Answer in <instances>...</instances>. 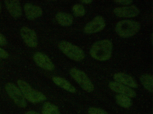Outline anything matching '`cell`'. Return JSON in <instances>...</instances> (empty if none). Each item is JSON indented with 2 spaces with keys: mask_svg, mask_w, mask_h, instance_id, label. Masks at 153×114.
Segmentation results:
<instances>
[{
  "mask_svg": "<svg viewBox=\"0 0 153 114\" xmlns=\"http://www.w3.org/2000/svg\"><path fill=\"white\" fill-rule=\"evenodd\" d=\"M82 2L85 4H89L91 3L92 1L91 0H82L81 1Z\"/></svg>",
  "mask_w": 153,
  "mask_h": 114,
  "instance_id": "26",
  "label": "cell"
},
{
  "mask_svg": "<svg viewBox=\"0 0 153 114\" xmlns=\"http://www.w3.org/2000/svg\"><path fill=\"white\" fill-rule=\"evenodd\" d=\"M114 1L116 3L124 5H127L130 4L132 1L131 0H115Z\"/></svg>",
  "mask_w": 153,
  "mask_h": 114,
  "instance_id": "24",
  "label": "cell"
},
{
  "mask_svg": "<svg viewBox=\"0 0 153 114\" xmlns=\"http://www.w3.org/2000/svg\"><path fill=\"white\" fill-rule=\"evenodd\" d=\"M6 90L10 97L18 106L25 107L27 103L20 90L11 83H7L5 86Z\"/></svg>",
  "mask_w": 153,
  "mask_h": 114,
  "instance_id": "6",
  "label": "cell"
},
{
  "mask_svg": "<svg viewBox=\"0 0 153 114\" xmlns=\"http://www.w3.org/2000/svg\"><path fill=\"white\" fill-rule=\"evenodd\" d=\"M17 82L25 98L30 102L36 103L44 101L46 99L44 94L33 88L25 81L19 80Z\"/></svg>",
  "mask_w": 153,
  "mask_h": 114,
  "instance_id": "2",
  "label": "cell"
},
{
  "mask_svg": "<svg viewBox=\"0 0 153 114\" xmlns=\"http://www.w3.org/2000/svg\"><path fill=\"white\" fill-rule=\"evenodd\" d=\"M109 88L119 94L133 98L136 96L135 92L129 87L116 81H111L108 83Z\"/></svg>",
  "mask_w": 153,
  "mask_h": 114,
  "instance_id": "10",
  "label": "cell"
},
{
  "mask_svg": "<svg viewBox=\"0 0 153 114\" xmlns=\"http://www.w3.org/2000/svg\"><path fill=\"white\" fill-rule=\"evenodd\" d=\"M25 114H40L37 112L34 111L30 110L27 112Z\"/></svg>",
  "mask_w": 153,
  "mask_h": 114,
  "instance_id": "25",
  "label": "cell"
},
{
  "mask_svg": "<svg viewBox=\"0 0 153 114\" xmlns=\"http://www.w3.org/2000/svg\"><path fill=\"white\" fill-rule=\"evenodd\" d=\"M88 114H108L104 110L97 107H91L88 110Z\"/></svg>",
  "mask_w": 153,
  "mask_h": 114,
  "instance_id": "21",
  "label": "cell"
},
{
  "mask_svg": "<svg viewBox=\"0 0 153 114\" xmlns=\"http://www.w3.org/2000/svg\"><path fill=\"white\" fill-rule=\"evenodd\" d=\"M114 12L120 17L131 18L138 15L140 11L136 6L131 5L116 8L114 10Z\"/></svg>",
  "mask_w": 153,
  "mask_h": 114,
  "instance_id": "11",
  "label": "cell"
},
{
  "mask_svg": "<svg viewBox=\"0 0 153 114\" xmlns=\"http://www.w3.org/2000/svg\"><path fill=\"white\" fill-rule=\"evenodd\" d=\"M25 15L27 19L33 20L40 17L42 14V9L39 6L29 3L24 6Z\"/></svg>",
  "mask_w": 153,
  "mask_h": 114,
  "instance_id": "12",
  "label": "cell"
},
{
  "mask_svg": "<svg viewBox=\"0 0 153 114\" xmlns=\"http://www.w3.org/2000/svg\"><path fill=\"white\" fill-rule=\"evenodd\" d=\"M113 78L116 82L131 88H136L138 85L135 80L131 76L125 73L118 72L115 73Z\"/></svg>",
  "mask_w": 153,
  "mask_h": 114,
  "instance_id": "13",
  "label": "cell"
},
{
  "mask_svg": "<svg viewBox=\"0 0 153 114\" xmlns=\"http://www.w3.org/2000/svg\"><path fill=\"white\" fill-rule=\"evenodd\" d=\"M6 39L4 36L0 33V45L4 46L7 44Z\"/></svg>",
  "mask_w": 153,
  "mask_h": 114,
  "instance_id": "23",
  "label": "cell"
},
{
  "mask_svg": "<svg viewBox=\"0 0 153 114\" xmlns=\"http://www.w3.org/2000/svg\"><path fill=\"white\" fill-rule=\"evenodd\" d=\"M53 81L57 86L71 93L76 91L75 88L68 81L59 76H54L52 78Z\"/></svg>",
  "mask_w": 153,
  "mask_h": 114,
  "instance_id": "15",
  "label": "cell"
},
{
  "mask_svg": "<svg viewBox=\"0 0 153 114\" xmlns=\"http://www.w3.org/2000/svg\"><path fill=\"white\" fill-rule=\"evenodd\" d=\"M140 28V26L138 22L132 20H123L117 23L115 30L120 37L128 38L135 35Z\"/></svg>",
  "mask_w": 153,
  "mask_h": 114,
  "instance_id": "3",
  "label": "cell"
},
{
  "mask_svg": "<svg viewBox=\"0 0 153 114\" xmlns=\"http://www.w3.org/2000/svg\"><path fill=\"white\" fill-rule=\"evenodd\" d=\"M72 11L74 15L76 16H82L85 13L84 7L80 4H75L73 7Z\"/></svg>",
  "mask_w": 153,
  "mask_h": 114,
  "instance_id": "20",
  "label": "cell"
},
{
  "mask_svg": "<svg viewBox=\"0 0 153 114\" xmlns=\"http://www.w3.org/2000/svg\"><path fill=\"white\" fill-rule=\"evenodd\" d=\"M42 114H60L59 110L57 106L50 102H46L43 105Z\"/></svg>",
  "mask_w": 153,
  "mask_h": 114,
  "instance_id": "19",
  "label": "cell"
},
{
  "mask_svg": "<svg viewBox=\"0 0 153 114\" xmlns=\"http://www.w3.org/2000/svg\"><path fill=\"white\" fill-rule=\"evenodd\" d=\"M112 50V44L111 41L104 39L94 43L90 49V53L91 56L95 60L105 61L111 57Z\"/></svg>",
  "mask_w": 153,
  "mask_h": 114,
  "instance_id": "1",
  "label": "cell"
},
{
  "mask_svg": "<svg viewBox=\"0 0 153 114\" xmlns=\"http://www.w3.org/2000/svg\"><path fill=\"white\" fill-rule=\"evenodd\" d=\"M70 73L72 78L85 91L91 92L93 91L94 86L86 74L75 68L71 69Z\"/></svg>",
  "mask_w": 153,
  "mask_h": 114,
  "instance_id": "5",
  "label": "cell"
},
{
  "mask_svg": "<svg viewBox=\"0 0 153 114\" xmlns=\"http://www.w3.org/2000/svg\"><path fill=\"white\" fill-rule=\"evenodd\" d=\"M56 18L58 23L64 26L71 25L73 20V17L71 15L63 12L57 13L56 15Z\"/></svg>",
  "mask_w": 153,
  "mask_h": 114,
  "instance_id": "16",
  "label": "cell"
},
{
  "mask_svg": "<svg viewBox=\"0 0 153 114\" xmlns=\"http://www.w3.org/2000/svg\"><path fill=\"white\" fill-rule=\"evenodd\" d=\"M33 59L36 64L41 68L51 71L54 68V64L46 55L40 52H37L33 56Z\"/></svg>",
  "mask_w": 153,
  "mask_h": 114,
  "instance_id": "9",
  "label": "cell"
},
{
  "mask_svg": "<svg viewBox=\"0 0 153 114\" xmlns=\"http://www.w3.org/2000/svg\"><path fill=\"white\" fill-rule=\"evenodd\" d=\"M105 26V22L104 18L102 16H98L86 25L84 31L88 34L94 33L101 31Z\"/></svg>",
  "mask_w": 153,
  "mask_h": 114,
  "instance_id": "8",
  "label": "cell"
},
{
  "mask_svg": "<svg viewBox=\"0 0 153 114\" xmlns=\"http://www.w3.org/2000/svg\"><path fill=\"white\" fill-rule=\"evenodd\" d=\"M115 99L117 104L123 107L128 108L132 105L131 99L126 95L119 94L116 96Z\"/></svg>",
  "mask_w": 153,
  "mask_h": 114,
  "instance_id": "17",
  "label": "cell"
},
{
  "mask_svg": "<svg viewBox=\"0 0 153 114\" xmlns=\"http://www.w3.org/2000/svg\"><path fill=\"white\" fill-rule=\"evenodd\" d=\"M21 37L25 43L31 48L36 47L38 45V39L35 31L27 27H22L20 30Z\"/></svg>",
  "mask_w": 153,
  "mask_h": 114,
  "instance_id": "7",
  "label": "cell"
},
{
  "mask_svg": "<svg viewBox=\"0 0 153 114\" xmlns=\"http://www.w3.org/2000/svg\"><path fill=\"white\" fill-rule=\"evenodd\" d=\"M58 47L60 50L67 57L76 61H80L85 57L83 50L77 46L65 41L60 42Z\"/></svg>",
  "mask_w": 153,
  "mask_h": 114,
  "instance_id": "4",
  "label": "cell"
},
{
  "mask_svg": "<svg viewBox=\"0 0 153 114\" xmlns=\"http://www.w3.org/2000/svg\"><path fill=\"white\" fill-rule=\"evenodd\" d=\"M140 81L144 88L151 93L153 91V77L148 74L142 75L140 78Z\"/></svg>",
  "mask_w": 153,
  "mask_h": 114,
  "instance_id": "18",
  "label": "cell"
},
{
  "mask_svg": "<svg viewBox=\"0 0 153 114\" xmlns=\"http://www.w3.org/2000/svg\"><path fill=\"white\" fill-rule=\"evenodd\" d=\"M4 4L11 15L14 18H19L22 15L20 4L18 0H5Z\"/></svg>",
  "mask_w": 153,
  "mask_h": 114,
  "instance_id": "14",
  "label": "cell"
},
{
  "mask_svg": "<svg viewBox=\"0 0 153 114\" xmlns=\"http://www.w3.org/2000/svg\"><path fill=\"white\" fill-rule=\"evenodd\" d=\"M1 4L0 2V13L1 12Z\"/></svg>",
  "mask_w": 153,
  "mask_h": 114,
  "instance_id": "27",
  "label": "cell"
},
{
  "mask_svg": "<svg viewBox=\"0 0 153 114\" xmlns=\"http://www.w3.org/2000/svg\"><path fill=\"white\" fill-rule=\"evenodd\" d=\"M8 56L9 54L8 53L0 47V58H8Z\"/></svg>",
  "mask_w": 153,
  "mask_h": 114,
  "instance_id": "22",
  "label": "cell"
}]
</instances>
